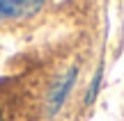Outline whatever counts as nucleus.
I'll use <instances>...</instances> for the list:
<instances>
[{
  "instance_id": "nucleus-1",
  "label": "nucleus",
  "mask_w": 124,
  "mask_h": 121,
  "mask_svg": "<svg viewBox=\"0 0 124 121\" xmlns=\"http://www.w3.org/2000/svg\"><path fill=\"white\" fill-rule=\"evenodd\" d=\"M76 82H78V66H76V64H71L69 69H64L53 80L48 94H46V101H44V110H46V117L48 119L58 117L62 112V108L67 105V101H69Z\"/></svg>"
},
{
  "instance_id": "nucleus-2",
  "label": "nucleus",
  "mask_w": 124,
  "mask_h": 121,
  "mask_svg": "<svg viewBox=\"0 0 124 121\" xmlns=\"http://www.w3.org/2000/svg\"><path fill=\"white\" fill-rule=\"evenodd\" d=\"M48 0H0V25L25 23L41 14Z\"/></svg>"
},
{
  "instance_id": "nucleus-3",
  "label": "nucleus",
  "mask_w": 124,
  "mask_h": 121,
  "mask_svg": "<svg viewBox=\"0 0 124 121\" xmlns=\"http://www.w3.org/2000/svg\"><path fill=\"white\" fill-rule=\"evenodd\" d=\"M101 85H103V64H99V69L94 71V76H92V80H90V85H87V89H85V98H83V103L87 105H94V101L99 98V91H101Z\"/></svg>"
}]
</instances>
